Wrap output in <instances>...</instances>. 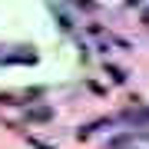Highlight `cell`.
I'll use <instances>...</instances> for the list:
<instances>
[{
	"label": "cell",
	"instance_id": "obj_1",
	"mask_svg": "<svg viewBox=\"0 0 149 149\" xmlns=\"http://www.w3.org/2000/svg\"><path fill=\"white\" fill-rule=\"evenodd\" d=\"M27 119L47 123V119H53V109H50V106H30V109H27Z\"/></svg>",
	"mask_w": 149,
	"mask_h": 149
},
{
	"label": "cell",
	"instance_id": "obj_2",
	"mask_svg": "<svg viewBox=\"0 0 149 149\" xmlns=\"http://www.w3.org/2000/svg\"><path fill=\"white\" fill-rule=\"evenodd\" d=\"M126 123H149V106H139V109H126L123 113Z\"/></svg>",
	"mask_w": 149,
	"mask_h": 149
}]
</instances>
